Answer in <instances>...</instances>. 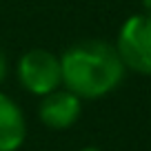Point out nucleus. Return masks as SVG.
Masks as SVG:
<instances>
[{
  "label": "nucleus",
  "mask_w": 151,
  "mask_h": 151,
  "mask_svg": "<svg viewBox=\"0 0 151 151\" xmlns=\"http://www.w3.org/2000/svg\"><path fill=\"white\" fill-rule=\"evenodd\" d=\"M80 151H100V149H96V147H85V149H80Z\"/></svg>",
  "instance_id": "obj_8"
},
{
  "label": "nucleus",
  "mask_w": 151,
  "mask_h": 151,
  "mask_svg": "<svg viewBox=\"0 0 151 151\" xmlns=\"http://www.w3.org/2000/svg\"><path fill=\"white\" fill-rule=\"evenodd\" d=\"M24 136H27V124L20 107L9 96L0 93V151L20 149Z\"/></svg>",
  "instance_id": "obj_5"
},
{
  "label": "nucleus",
  "mask_w": 151,
  "mask_h": 151,
  "mask_svg": "<svg viewBox=\"0 0 151 151\" xmlns=\"http://www.w3.org/2000/svg\"><path fill=\"white\" fill-rule=\"evenodd\" d=\"M80 111H82V104L78 96L71 93L69 89L65 91L56 89L51 93L42 96L38 116H40L42 124L49 129H67L80 118Z\"/></svg>",
  "instance_id": "obj_4"
},
{
  "label": "nucleus",
  "mask_w": 151,
  "mask_h": 151,
  "mask_svg": "<svg viewBox=\"0 0 151 151\" xmlns=\"http://www.w3.org/2000/svg\"><path fill=\"white\" fill-rule=\"evenodd\" d=\"M116 51H118L124 69H131L142 76H151V16L149 14H138L124 20L118 33Z\"/></svg>",
  "instance_id": "obj_2"
},
{
  "label": "nucleus",
  "mask_w": 151,
  "mask_h": 151,
  "mask_svg": "<svg viewBox=\"0 0 151 151\" xmlns=\"http://www.w3.org/2000/svg\"><path fill=\"white\" fill-rule=\"evenodd\" d=\"M62 82L78 98H102L122 82L124 65L116 47L102 40H82L60 58Z\"/></svg>",
  "instance_id": "obj_1"
},
{
  "label": "nucleus",
  "mask_w": 151,
  "mask_h": 151,
  "mask_svg": "<svg viewBox=\"0 0 151 151\" xmlns=\"http://www.w3.org/2000/svg\"><path fill=\"white\" fill-rule=\"evenodd\" d=\"M18 78L27 91L47 96L62 82L60 58L47 49H29L18 62Z\"/></svg>",
  "instance_id": "obj_3"
},
{
  "label": "nucleus",
  "mask_w": 151,
  "mask_h": 151,
  "mask_svg": "<svg viewBox=\"0 0 151 151\" xmlns=\"http://www.w3.org/2000/svg\"><path fill=\"white\" fill-rule=\"evenodd\" d=\"M142 5H145V11L151 16V0H142Z\"/></svg>",
  "instance_id": "obj_7"
},
{
  "label": "nucleus",
  "mask_w": 151,
  "mask_h": 151,
  "mask_svg": "<svg viewBox=\"0 0 151 151\" xmlns=\"http://www.w3.org/2000/svg\"><path fill=\"white\" fill-rule=\"evenodd\" d=\"M5 76H7V58L2 56V51H0V82H2Z\"/></svg>",
  "instance_id": "obj_6"
}]
</instances>
